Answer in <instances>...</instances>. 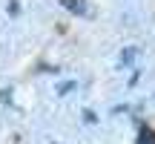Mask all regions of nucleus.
<instances>
[{"label": "nucleus", "instance_id": "nucleus-3", "mask_svg": "<svg viewBox=\"0 0 155 144\" xmlns=\"http://www.w3.org/2000/svg\"><path fill=\"white\" fill-rule=\"evenodd\" d=\"M138 144H155V130L144 124V127L138 130Z\"/></svg>", "mask_w": 155, "mask_h": 144}, {"label": "nucleus", "instance_id": "nucleus-1", "mask_svg": "<svg viewBox=\"0 0 155 144\" xmlns=\"http://www.w3.org/2000/svg\"><path fill=\"white\" fill-rule=\"evenodd\" d=\"M58 3H61L66 12L78 15V17H86L89 15V3H86V0H58Z\"/></svg>", "mask_w": 155, "mask_h": 144}, {"label": "nucleus", "instance_id": "nucleus-2", "mask_svg": "<svg viewBox=\"0 0 155 144\" xmlns=\"http://www.w3.org/2000/svg\"><path fill=\"white\" fill-rule=\"evenodd\" d=\"M138 55H141V49H138V46H127V49L121 52V58H118V63H121V69H127V67H129V63H132V61H135Z\"/></svg>", "mask_w": 155, "mask_h": 144}]
</instances>
